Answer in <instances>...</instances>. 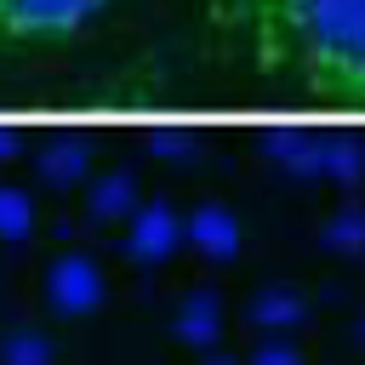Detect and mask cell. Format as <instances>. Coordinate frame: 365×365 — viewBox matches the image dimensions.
I'll list each match as a JSON object with an SVG mask.
<instances>
[{"label": "cell", "instance_id": "obj_1", "mask_svg": "<svg viewBox=\"0 0 365 365\" xmlns=\"http://www.w3.org/2000/svg\"><path fill=\"white\" fill-rule=\"evenodd\" d=\"M211 46L314 103L365 108V0H194Z\"/></svg>", "mask_w": 365, "mask_h": 365}, {"label": "cell", "instance_id": "obj_2", "mask_svg": "<svg viewBox=\"0 0 365 365\" xmlns=\"http://www.w3.org/2000/svg\"><path fill=\"white\" fill-rule=\"evenodd\" d=\"M108 6L114 0H0V51H57Z\"/></svg>", "mask_w": 365, "mask_h": 365}, {"label": "cell", "instance_id": "obj_3", "mask_svg": "<svg viewBox=\"0 0 365 365\" xmlns=\"http://www.w3.org/2000/svg\"><path fill=\"white\" fill-rule=\"evenodd\" d=\"M46 297H51L57 314H86L97 302V268L86 257H63L51 268V279H46Z\"/></svg>", "mask_w": 365, "mask_h": 365}, {"label": "cell", "instance_id": "obj_4", "mask_svg": "<svg viewBox=\"0 0 365 365\" xmlns=\"http://www.w3.org/2000/svg\"><path fill=\"white\" fill-rule=\"evenodd\" d=\"M0 365H51V342L40 331H11L0 342Z\"/></svg>", "mask_w": 365, "mask_h": 365}, {"label": "cell", "instance_id": "obj_5", "mask_svg": "<svg viewBox=\"0 0 365 365\" xmlns=\"http://www.w3.org/2000/svg\"><path fill=\"white\" fill-rule=\"evenodd\" d=\"M34 228V205L17 188H0V240H23Z\"/></svg>", "mask_w": 365, "mask_h": 365}, {"label": "cell", "instance_id": "obj_6", "mask_svg": "<svg viewBox=\"0 0 365 365\" xmlns=\"http://www.w3.org/2000/svg\"><path fill=\"white\" fill-rule=\"evenodd\" d=\"M0 154H11V137H6V131H0Z\"/></svg>", "mask_w": 365, "mask_h": 365}]
</instances>
